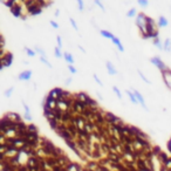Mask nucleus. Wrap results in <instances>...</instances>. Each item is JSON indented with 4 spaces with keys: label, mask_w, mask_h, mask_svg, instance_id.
I'll return each mask as SVG.
<instances>
[{
    "label": "nucleus",
    "mask_w": 171,
    "mask_h": 171,
    "mask_svg": "<svg viewBox=\"0 0 171 171\" xmlns=\"http://www.w3.org/2000/svg\"><path fill=\"white\" fill-rule=\"evenodd\" d=\"M136 25L141 30V34H146V15L144 13H138L136 18Z\"/></svg>",
    "instance_id": "1"
},
{
    "label": "nucleus",
    "mask_w": 171,
    "mask_h": 171,
    "mask_svg": "<svg viewBox=\"0 0 171 171\" xmlns=\"http://www.w3.org/2000/svg\"><path fill=\"white\" fill-rule=\"evenodd\" d=\"M104 117H105V122L108 124H122V125H125L124 122L119 117H117L116 115H114L112 112H109V111L104 112Z\"/></svg>",
    "instance_id": "2"
},
{
    "label": "nucleus",
    "mask_w": 171,
    "mask_h": 171,
    "mask_svg": "<svg viewBox=\"0 0 171 171\" xmlns=\"http://www.w3.org/2000/svg\"><path fill=\"white\" fill-rule=\"evenodd\" d=\"M0 62H1V69L6 68V67H11L12 63H13V54L9 53V52H7L5 55L1 56Z\"/></svg>",
    "instance_id": "3"
},
{
    "label": "nucleus",
    "mask_w": 171,
    "mask_h": 171,
    "mask_svg": "<svg viewBox=\"0 0 171 171\" xmlns=\"http://www.w3.org/2000/svg\"><path fill=\"white\" fill-rule=\"evenodd\" d=\"M150 62L153 64V66H156L160 71H165V70H167V67H166V64L162 61V59L159 57V56H153L151 60H150Z\"/></svg>",
    "instance_id": "4"
},
{
    "label": "nucleus",
    "mask_w": 171,
    "mask_h": 171,
    "mask_svg": "<svg viewBox=\"0 0 171 171\" xmlns=\"http://www.w3.org/2000/svg\"><path fill=\"white\" fill-rule=\"evenodd\" d=\"M157 32V25L155 20L150 16H146V34H152Z\"/></svg>",
    "instance_id": "5"
},
{
    "label": "nucleus",
    "mask_w": 171,
    "mask_h": 171,
    "mask_svg": "<svg viewBox=\"0 0 171 171\" xmlns=\"http://www.w3.org/2000/svg\"><path fill=\"white\" fill-rule=\"evenodd\" d=\"M26 9H27V13H29L30 15H39V14H41V13H42V8L39 6L37 1H36L33 6H30V7L26 8Z\"/></svg>",
    "instance_id": "6"
},
{
    "label": "nucleus",
    "mask_w": 171,
    "mask_h": 171,
    "mask_svg": "<svg viewBox=\"0 0 171 171\" xmlns=\"http://www.w3.org/2000/svg\"><path fill=\"white\" fill-rule=\"evenodd\" d=\"M40 162H41V159L39 157H28L27 162H26V165L28 167H35V166L40 165Z\"/></svg>",
    "instance_id": "7"
},
{
    "label": "nucleus",
    "mask_w": 171,
    "mask_h": 171,
    "mask_svg": "<svg viewBox=\"0 0 171 171\" xmlns=\"http://www.w3.org/2000/svg\"><path fill=\"white\" fill-rule=\"evenodd\" d=\"M94 121H95V123H96L97 125H102V124L107 123V122H105V117H104L102 110H100L98 112L95 114V118H94Z\"/></svg>",
    "instance_id": "8"
},
{
    "label": "nucleus",
    "mask_w": 171,
    "mask_h": 171,
    "mask_svg": "<svg viewBox=\"0 0 171 171\" xmlns=\"http://www.w3.org/2000/svg\"><path fill=\"white\" fill-rule=\"evenodd\" d=\"M11 13L15 16V18H22L23 13H22V5H15L12 9H11Z\"/></svg>",
    "instance_id": "9"
},
{
    "label": "nucleus",
    "mask_w": 171,
    "mask_h": 171,
    "mask_svg": "<svg viewBox=\"0 0 171 171\" xmlns=\"http://www.w3.org/2000/svg\"><path fill=\"white\" fill-rule=\"evenodd\" d=\"M132 93L135 94V96H136V98H137L138 103H141V105L144 108V110H148V107H146V104H145V101H144V97H143V95H142L139 91H137L136 89H132Z\"/></svg>",
    "instance_id": "10"
},
{
    "label": "nucleus",
    "mask_w": 171,
    "mask_h": 171,
    "mask_svg": "<svg viewBox=\"0 0 171 171\" xmlns=\"http://www.w3.org/2000/svg\"><path fill=\"white\" fill-rule=\"evenodd\" d=\"M30 77H32V70H23L18 76V78L20 81H29Z\"/></svg>",
    "instance_id": "11"
},
{
    "label": "nucleus",
    "mask_w": 171,
    "mask_h": 171,
    "mask_svg": "<svg viewBox=\"0 0 171 171\" xmlns=\"http://www.w3.org/2000/svg\"><path fill=\"white\" fill-rule=\"evenodd\" d=\"M6 116L12 121V122H14V123H19V122H22L21 121V116L19 115V114H16V112H13V111H9V112H7L6 114Z\"/></svg>",
    "instance_id": "12"
},
{
    "label": "nucleus",
    "mask_w": 171,
    "mask_h": 171,
    "mask_svg": "<svg viewBox=\"0 0 171 171\" xmlns=\"http://www.w3.org/2000/svg\"><path fill=\"white\" fill-rule=\"evenodd\" d=\"M69 163H70V160H69V158H68L66 155H62V156H60V157L57 158V164H59L61 167H66Z\"/></svg>",
    "instance_id": "13"
},
{
    "label": "nucleus",
    "mask_w": 171,
    "mask_h": 171,
    "mask_svg": "<svg viewBox=\"0 0 171 171\" xmlns=\"http://www.w3.org/2000/svg\"><path fill=\"white\" fill-rule=\"evenodd\" d=\"M87 169H88L89 171H98V169H100V163L96 162V160L87 162Z\"/></svg>",
    "instance_id": "14"
},
{
    "label": "nucleus",
    "mask_w": 171,
    "mask_h": 171,
    "mask_svg": "<svg viewBox=\"0 0 171 171\" xmlns=\"http://www.w3.org/2000/svg\"><path fill=\"white\" fill-rule=\"evenodd\" d=\"M90 96L88 95V94H86V93H83V91H80V93H77V94H75V100H78V101H81V102H87V100L89 98Z\"/></svg>",
    "instance_id": "15"
},
{
    "label": "nucleus",
    "mask_w": 171,
    "mask_h": 171,
    "mask_svg": "<svg viewBox=\"0 0 171 171\" xmlns=\"http://www.w3.org/2000/svg\"><path fill=\"white\" fill-rule=\"evenodd\" d=\"M26 138L28 139V141H41V137L39 136V132H27V135H26Z\"/></svg>",
    "instance_id": "16"
},
{
    "label": "nucleus",
    "mask_w": 171,
    "mask_h": 171,
    "mask_svg": "<svg viewBox=\"0 0 171 171\" xmlns=\"http://www.w3.org/2000/svg\"><path fill=\"white\" fill-rule=\"evenodd\" d=\"M105 67H107L108 74H110V75H116V74H117V70H116V68L114 67V64H112L110 61H107V63H105Z\"/></svg>",
    "instance_id": "17"
},
{
    "label": "nucleus",
    "mask_w": 171,
    "mask_h": 171,
    "mask_svg": "<svg viewBox=\"0 0 171 171\" xmlns=\"http://www.w3.org/2000/svg\"><path fill=\"white\" fill-rule=\"evenodd\" d=\"M64 141H74V137L70 135V132L68 130H64V131H61V132H57Z\"/></svg>",
    "instance_id": "18"
},
{
    "label": "nucleus",
    "mask_w": 171,
    "mask_h": 171,
    "mask_svg": "<svg viewBox=\"0 0 171 171\" xmlns=\"http://www.w3.org/2000/svg\"><path fill=\"white\" fill-rule=\"evenodd\" d=\"M43 114L45 117L49 121V119H55V112L54 110H49V109H43Z\"/></svg>",
    "instance_id": "19"
},
{
    "label": "nucleus",
    "mask_w": 171,
    "mask_h": 171,
    "mask_svg": "<svg viewBox=\"0 0 171 171\" xmlns=\"http://www.w3.org/2000/svg\"><path fill=\"white\" fill-rule=\"evenodd\" d=\"M95 126H96V123H93L91 121H88V122L86 123V125H84V130L88 131L89 134H91V132H94Z\"/></svg>",
    "instance_id": "20"
},
{
    "label": "nucleus",
    "mask_w": 171,
    "mask_h": 171,
    "mask_svg": "<svg viewBox=\"0 0 171 171\" xmlns=\"http://www.w3.org/2000/svg\"><path fill=\"white\" fill-rule=\"evenodd\" d=\"M167 23H169L167 19H166L164 15H160V16H159V19H158L157 26H158V27H166V26H167Z\"/></svg>",
    "instance_id": "21"
},
{
    "label": "nucleus",
    "mask_w": 171,
    "mask_h": 171,
    "mask_svg": "<svg viewBox=\"0 0 171 171\" xmlns=\"http://www.w3.org/2000/svg\"><path fill=\"white\" fill-rule=\"evenodd\" d=\"M111 41H112V43H114V45L117 47V49H118L119 52H124V47L122 46V43H121V41H119V39H118V37L114 36Z\"/></svg>",
    "instance_id": "22"
},
{
    "label": "nucleus",
    "mask_w": 171,
    "mask_h": 171,
    "mask_svg": "<svg viewBox=\"0 0 171 171\" xmlns=\"http://www.w3.org/2000/svg\"><path fill=\"white\" fill-rule=\"evenodd\" d=\"M63 59H64L69 64H73V63L75 62L74 56H73L70 53H68V52H64V53H63Z\"/></svg>",
    "instance_id": "23"
},
{
    "label": "nucleus",
    "mask_w": 171,
    "mask_h": 171,
    "mask_svg": "<svg viewBox=\"0 0 171 171\" xmlns=\"http://www.w3.org/2000/svg\"><path fill=\"white\" fill-rule=\"evenodd\" d=\"M67 130L70 132V135L73 136V137H75V136H77V132H78V129L75 126V125H73V124H68L67 125Z\"/></svg>",
    "instance_id": "24"
},
{
    "label": "nucleus",
    "mask_w": 171,
    "mask_h": 171,
    "mask_svg": "<svg viewBox=\"0 0 171 171\" xmlns=\"http://www.w3.org/2000/svg\"><path fill=\"white\" fill-rule=\"evenodd\" d=\"M157 157H158V160H159L162 164H165V163H166V160L170 158V157H169V156H167L165 152H160V153H159Z\"/></svg>",
    "instance_id": "25"
},
{
    "label": "nucleus",
    "mask_w": 171,
    "mask_h": 171,
    "mask_svg": "<svg viewBox=\"0 0 171 171\" xmlns=\"http://www.w3.org/2000/svg\"><path fill=\"white\" fill-rule=\"evenodd\" d=\"M100 34H101L103 37H105V39H110V40H112V37L115 36L112 33H110V32H108V30H104V29H102V30L100 32Z\"/></svg>",
    "instance_id": "26"
},
{
    "label": "nucleus",
    "mask_w": 171,
    "mask_h": 171,
    "mask_svg": "<svg viewBox=\"0 0 171 171\" xmlns=\"http://www.w3.org/2000/svg\"><path fill=\"white\" fill-rule=\"evenodd\" d=\"M125 93H126V95L129 96L130 101H131L134 104H137V103H138V101H137V98H136V96H135V94H134L132 91H130V90H126Z\"/></svg>",
    "instance_id": "27"
},
{
    "label": "nucleus",
    "mask_w": 171,
    "mask_h": 171,
    "mask_svg": "<svg viewBox=\"0 0 171 171\" xmlns=\"http://www.w3.org/2000/svg\"><path fill=\"white\" fill-rule=\"evenodd\" d=\"M87 105H88V108H95V107H97V102L94 100V98H91V97H89L88 100H87Z\"/></svg>",
    "instance_id": "28"
},
{
    "label": "nucleus",
    "mask_w": 171,
    "mask_h": 171,
    "mask_svg": "<svg viewBox=\"0 0 171 171\" xmlns=\"http://www.w3.org/2000/svg\"><path fill=\"white\" fill-rule=\"evenodd\" d=\"M16 4H18V2H16L15 0H7V1H4V5H5L6 7H9V9H12Z\"/></svg>",
    "instance_id": "29"
},
{
    "label": "nucleus",
    "mask_w": 171,
    "mask_h": 171,
    "mask_svg": "<svg viewBox=\"0 0 171 171\" xmlns=\"http://www.w3.org/2000/svg\"><path fill=\"white\" fill-rule=\"evenodd\" d=\"M27 126H28V124H26V123H23V122L16 123V128H18V130H20V131H26V130H27Z\"/></svg>",
    "instance_id": "30"
},
{
    "label": "nucleus",
    "mask_w": 171,
    "mask_h": 171,
    "mask_svg": "<svg viewBox=\"0 0 171 171\" xmlns=\"http://www.w3.org/2000/svg\"><path fill=\"white\" fill-rule=\"evenodd\" d=\"M164 50L165 52H171V40L170 39H165V41H164Z\"/></svg>",
    "instance_id": "31"
},
{
    "label": "nucleus",
    "mask_w": 171,
    "mask_h": 171,
    "mask_svg": "<svg viewBox=\"0 0 171 171\" xmlns=\"http://www.w3.org/2000/svg\"><path fill=\"white\" fill-rule=\"evenodd\" d=\"M48 123H49L50 128H52V129H54V130H56V128H57V126H59V124H60V122H59V121H56V119H49V121H48Z\"/></svg>",
    "instance_id": "32"
},
{
    "label": "nucleus",
    "mask_w": 171,
    "mask_h": 171,
    "mask_svg": "<svg viewBox=\"0 0 171 171\" xmlns=\"http://www.w3.org/2000/svg\"><path fill=\"white\" fill-rule=\"evenodd\" d=\"M153 45H155L157 48H159V49H164V45L160 42V39H159V37L153 40Z\"/></svg>",
    "instance_id": "33"
},
{
    "label": "nucleus",
    "mask_w": 171,
    "mask_h": 171,
    "mask_svg": "<svg viewBox=\"0 0 171 171\" xmlns=\"http://www.w3.org/2000/svg\"><path fill=\"white\" fill-rule=\"evenodd\" d=\"M27 130H28L29 132H37V126H36L35 124L30 123V124H28V126H27Z\"/></svg>",
    "instance_id": "34"
},
{
    "label": "nucleus",
    "mask_w": 171,
    "mask_h": 171,
    "mask_svg": "<svg viewBox=\"0 0 171 171\" xmlns=\"http://www.w3.org/2000/svg\"><path fill=\"white\" fill-rule=\"evenodd\" d=\"M136 13H137L136 8H131V9H129V11L126 12V16H128V18H134V16L136 15Z\"/></svg>",
    "instance_id": "35"
},
{
    "label": "nucleus",
    "mask_w": 171,
    "mask_h": 171,
    "mask_svg": "<svg viewBox=\"0 0 171 171\" xmlns=\"http://www.w3.org/2000/svg\"><path fill=\"white\" fill-rule=\"evenodd\" d=\"M25 50H26V53H27V55L28 56H30V57H33V56H35V54H36V52L35 50H33V49H30V48H25Z\"/></svg>",
    "instance_id": "36"
},
{
    "label": "nucleus",
    "mask_w": 171,
    "mask_h": 171,
    "mask_svg": "<svg viewBox=\"0 0 171 171\" xmlns=\"http://www.w3.org/2000/svg\"><path fill=\"white\" fill-rule=\"evenodd\" d=\"M40 61H41L43 64H46L47 67H49V68H52V67H53V66H52V64L48 62V60L46 59V56H40Z\"/></svg>",
    "instance_id": "37"
},
{
    "label": "nucleus",
    "mask_w": 171,
    "mask_h": 171,
    "mask_svg": "<svg viewBox=\"0 0 171 171\" xmlns=\"http://www.w3.org/2000/svg\"><path fill=\"white\" fill-rule=\"evenodd\" d=\"M135 137H138V138H142V139H148V138H149V136H148L145 132H143L142 130H141V131L138 132V135H136Z\"/></svg>",
    "instance_id": "38"
},
{
    "label": "nucleus",
    "mask_w": 171,
    "mask_h": 171,
    "mask_svg": "<svg viewBox=\"0 0 171 171\" xmlns=\"http://www.w3.org/2000/svg\"><path fill=\"white\" fill-rule=\"evenodd\" d=\"M151 151H152V153H153L155 156H158V155L162 152V151H160V148H159V146H157V145L152 146V150H151Z\"/></svg>",
    "instance_id": "39"
},
{
    "label": "nucleus",
    "mask_w": 171,
    "mask_h": 171,
    "mask_svg": "<svg viewBox=\"0 0 171 171\" xmlns=\"http://www.w3.org/2000/svg\"><path fill=\"white\" fill-rule=\"evenodd\" d=\"M112 91L116 94V96L118 97V98H122V94H121V91H119V89L116 87V86H114L112 87Z\"/></svg>",
    "instance_id": "40"
},
{
    "label": "nucleus",
    "mask_w": 171,
    "mask_h": 171,
    "mask_svg": "<svg viewBox=\"0 0 171 171\" xmlns=\"http://www.w3.org/2000/svg\"><path fill=\"white\" fill-rule=\"evenodd\" d=\"M54 54H55L56 57H62V56H63V54L61 53V50H60L59 47H55V49H54Z\"/></svg>",
    "instance_id": "41"
},
{
    "label": "nucleus",
    "mask_w": 171,
    "mask_h": 171,
    "mask_svg": "<svg viewBox=\"0 0 171 171\" xmlns=\"http://www.w3.org/2000/svg\"><path fill=\"white\" fill-rule=\"evenodd\" d=\"M37 4H39V6H40L41 8H43V7H48V6H49L48 2H47V1H43V0H37Z\"/></svg>",
    "instance_id": "42"
},
{
    "label": "nucleus",
    "mask_w": 171,
    "mask_h": 171,
    "mask_svg": "<svg viewBox=\"0 0 171 171\" xmlns=\"http://www.w3.org/2000/svg\"><path fill=\"white\" fill-rule=\"evenodd\" d=\"M137 4H138L141 7H146V6L149 5V2H148L146 0H138V1H137Z\"/></svg>",
    "instance_id": "43"
},
{
    "label": "nucleus",
    "mask_w": 171,
    "mask_h": 171,
    "mask_svg": "<svg viewBox=\"0 0 171 171\" xmlns=\"http://www.w3.org/2000/svg\"><path fill=\"white\" fill-rule=\"evenodd\" d=\"M69 22L71 23L73 28H75V30H78V27H77V25H76V22H75V20L73 18H69Z\"/></svg>",
    "instance_id": "44"
},
{
    "label": "nucleus",
    "mask_w": 171,
    "mask_h": 171,
    "mask_svg": "<svg viewBox=\"0 0 171 171\" xmlns=\"http://www.w3.org/2000/svg\"><path fill=\"white\" fill-rule=\"evenodd\" d=\"M138 75H139V76L142 77V80H143V81H144L145 83H150V81H149V80H148V78L145 77V75H144V74H143V73H142L141 70H138Z\"/></svg>",
    "instance_id": "45"
},
{
    "label": "nucleus",
    "mask_w": 171,
    "mask_h": 171,
    "mask_svg": "<svg viewBox=\"0 0 171 171\" xmlns=\"http://www.w3.org/2000/svg\"><path fill=\"white\" fill-rule=\"evenodd\" d=\"M35 52L36 53H39L41 56H45V50L43 49H41L40 47H37V46H35Z\"/></svg>",
    "instance_id": "46"
},
{
    "label": "nucleus",
    "mask_w": 171,
    "mask_h": 171,
    "mask_svg": "<svg viewBox=\"0 0 171 171\" xmlns=\"http://www.w3.org/2000/svg\"><path fill=\"white\" fill-rule=\"evenodd\" d=\"M94 80H95V82L98 84V86H101V87H103V83H102V81L98 78V76L96 75V74H94Z\"/></svg>",
    "instance_id": "47"
},
{
    "label": "nucleus",
    "mask_w": 171,
    "mask_h": 171,
    "mask_svg": "<svg viewBox=\"0 0 171 171\" xmlns=\"http://www.w3.org/2000/svg\"><path fill=\"white\" fill-rule=\"evenodd\" d=\"M13 89H14L13 87H11L9 89H7V90L5 91V96H6V97H9V96L12 95V93H13Z\"/></svg>",
    "instance_id": "48"
},
{
    "label": "nucleus",
    "mask_w": 171,
    "mask_h": 171,
    "mask_svg": "<svg viewBox=\"0 0 171 171\" xmlns=\"http://www.w3.org/2000/svg\"><path fill=\"white\" fill-rule=\"evenodd\" d=\"M68 69H69V71L71 73V74H75L77 70H76V68L73 66V64H68Z\"/></svg>",
    "instance_id": "49"
},
{
    "label": "nucleus",
    "mask_w": 171,
    "mask_h": 171,
    "mask_svg": "<svg viewBox=\"0 0 171 171\" xmlns=\"http://www.w3.org/2000/svg\"><path fill=\"white\" fill-rule=\"evenodd\" d=\"M23 118L26 119V121H32V115H30V112H25V115H23Z\"/></svg>",
    "instance_id": "50"
},
{
    "label": "nucleus",
    "mask_w": 171,
    "mask_h": 171,
    "mask_svg": "<svg viewBox=\"0 0 171 171\" xmlns=\"http://www.w3.org/2000/svg\"><path fill=\"white\" fill-rule=\"evenodd\" d=\"M56 41H57V47H59V48H61V47H62V39H61V36H60V35L56 37Z\"/></svg>",
    "instance_id": "51"
},
{
    "label": "nucleus",
    "mask_w": 171,
    "mask_h": 171,
    "mask_svg": "<svg viewBox=\"0 0 171 171\" xmlns=\"http://www.w3.org/2000/svg\"><path fill=\"white\" fill-rule=\"evenodd\" d=\"M94 2H95V4H96V5H97V6L101 8V9H103V11H104V6L102 5V2H101V1H98V0H95Z\"/></svg>",
    "instance_id": "52"
},
{
    "label": "nucleus",
    "mask_w": 171,
    "mask_h": 171,
    "mask_svg": "<svg viewBox=\"0 0 171 171\" xmlns=\"http://www.w3.org/2000/svg\"><path fill=\"white\" fill-rule=\"evenodd\" d=\"M49 23H50V26H52L53 28H59V25H57L54 20H50V22H49Z\"/></svg>",
    "instance_id": "53"
},
{
    "label": "nucleus",
    "mask_w": 171,
    "mask_h": 171,
    "mask_svg": "<svg viewBox=\"0 0 171 171\" xmlns=\"http://www.w3.org/2000/svg\"><path fill=\"white\" fill-rule=\"evenodd\" d=\"M77 4H78V11H83V1L78 0Z\"/></svg>",
    "instance_id": "54"
},
{
    "label": "nucleus",
    "mask_w": 171,
    "mask_h": 171,
    "mask_svg": "<svg viewBox=\"0 0 171 171\" xmlns=\"http://www.w3.org/2000/svg\"><path fill=\"white\" fill-rule=\"evenodd\" d=\"M166 148H167V150L170 151V153H171V139L167 142V145H166Z\"/></svg>",
    "instance_id": "55"
},
{
    "label": "nucleus",
    "mask_w": 171,
    "mask_h": 171,
    "mask_svg": "<svg viewBox=\"0 0 171 171\" xmlns=\"http://www.w3.org/2000/svg\"><path fill=\"white\" fill-rule=\"evenodd\" d=\"M71 83V78L69 77V78H67V81H66V86H69Z\"/></svg>",
    "instance_id": "56"
},
{
    "label": "nucleus",
    "mask_w": 171,
    "mask_h": 171,
    "mask_svg": "<svg viewBox=\"0 0 171 171\" xmlns=\"http://www.w3.org/2000/svg\"><path fill=\"white\" fill-rule=\"evenodd\" d=\"M59 13H60V9H56V11H55V14H54V15H55V16H57V15H59Z\"/></svg>",
    "instance_id": "57"
},
{
    "label": "nucleus",
    "mask_w": 171,
    "mask_h": 171,
    "mask_svg": "<svg viewBox=\"0 0 171 171\" xmlns=\"http://www.w3.org/2000/svg\"><path fill=\"white\" fill-rule=\"evenodd\" d=\"M78 49H81V50H82V52H83V53H84V52H86V50H84V49H83V47H82V46H78Z\"/></svg>",
    "instance_id": "58"
},
{
    "label": "nucleus",
    "mask_w": 171,
    "mask_h": 171,
    "mask_svg": "<svg viewBox=\"0 0 171 171\" xmlns=\"http://www.w3.org/2000/svg\"><path fill=\"white\" fill-rule=\"evenodd\" d=\"M62 171H68V170H67L66 167H63V169H62Z\"/></svg>",
    "instance_id": "59"
},
{
    "label": "nucleus",
    "mask_w": 171,
    "mask_h": 171,
    "mask_svg": "<svg viewBox=\"0 0 171 171\" xmlns=\"http://www.w3.org/2000/svg\"><path fill=\"white\" fill-rule=\"evenodd\" d=\"M167 171H171V169H169V170H167Z\"/></svg>",
    "instance_id": "60"
}]
</instances>
